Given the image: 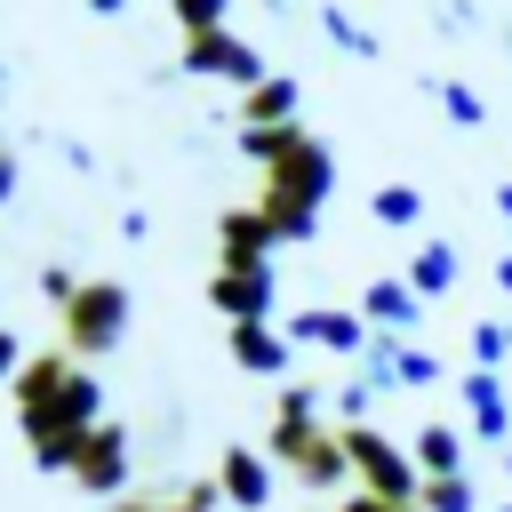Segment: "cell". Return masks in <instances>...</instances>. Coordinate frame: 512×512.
<instances>
[{"label":"cell","mask_w":512,"mask_h":512,"mask_svg":"<svg viewBox=\"0 0 512 512\" xmlns=\"http://www.w3.org/2000/svg\"><path fill=\"white\" fill-rule=\"evenodd\" d=\"M96 8H120V0H96Z\"/></svg>","instance_id":"cell-1"}]
</instances>
